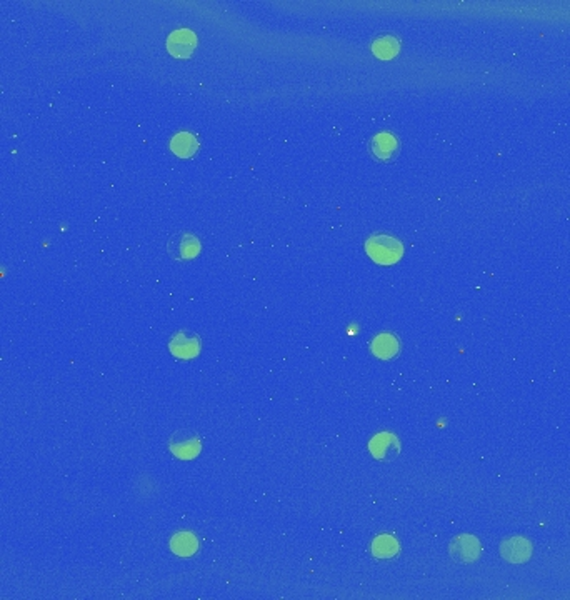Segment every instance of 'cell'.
<instances>
[{
    "mask_svg": "<svg viewBox=\"0 0 570 600\" xmlns=\"http://www.w3.org/2000/svg\"><path fill=\"white\" fill-rule=\"evenodd\" d=\"M366 252L373 262L390 265L402 257L404 245L399 239L389 234H373L367 239Z\"/></svg>",
    "mask_w": 570,
    "mask_h": 600,
    "instance_id": "6da1fadb",
    "label": "cell"
},
{
    "mask_svg": "<svg viewBox=\"0 0 570 600\" xmlns=\"http://www.w3.org/2000/svg\"><path fill=\"white\" fill-rule=\"evenodd\" d=\"M368 150L378 162L390 163L400 154V140L392 132H378L368 140Z\"/></svg>",
    "mask_w": 570,
    "mask_h": 600,
    "instance_id": "7a4b0ae2",
    "label": "cell"
},
{
    "mask_svg": "<svg viewBox=\"0 0 570 600\" xmlns=\"http://www.w3.org/2000/svg\"><path fill=\"white\" fill-rule=\"evenodd\" d=\"M167 252L174 261H192L199 256L200 242L190 232H179L168 240Z\"/></svg>",
    "mask_w": 570,
    "mask_h": 600,
    "instance_id": "3957f363",
    "label": "cell"
},
{
    "mask_svg": "<svg viewBox=\"0 0 570 600\" xmlns=\"http://www.w3.org/2000/svg\"><path fill=\"white\" fill-rule=\"evenodd\" d=\"M168 447L175 457L190 461V458L197 457L200 452V439L195 432L190 430H177L168 440Z\"/></svg>",
    "mask_w": 570,
    "mask_h": 600,
    "instance_id": "277c9868",
    "label": "cell"
},
{
    "mask_svg": "<svg viewBox=\"0 0 570 600\" xmlns=\"http://www.w3.org/2000/svg\"><path fill=\"white\" fill-rule=\"evenodd\" d=\"M166 45L171 56L175 58H190L197 49V37L192 30L179 29L168 35Z\"/></svg>",
    "mask_w": 570,
    "mask_h": 600,
    "instance_id": "5b68a950",
    "label": "cell"
},
{
    "mask_svg": "<svg viewBox=\"0 0 570 600\" xmlns=\"http://www.w3.org/2000/svg\"><path fill=\"white\" fill-rule=\"evenodd\" d=\"M168 349H171V352L174 354L175 357L179 358H192L199 354L200 350V340L195 334H190V332L180 330L177 332L174 337L171 339V344H168Z\"/></svg>",
    "mask_w": 570,
    "mask_h": 600,
    "instance_id": "8992f818",
    "label": "cell"
},
{
    "mask_svg": "<svg viewBox=\"0 0 570 600\" xmlns=\"http://www.w3.org/2000/svg\"><path fill=\"white\" fill-rule=\"evenodd\" d=\"M500 552H502V557L505 561L509 562H526L528 557H531L532 552V545L528 544V540L521 539V537H514V539H507L502 544V547H500Z\"/></svg>",
    "mask_w": 570,
    "mask_h": 600,
    "instance_id": "52a82bcc",
    "label": "cell"
},
{
    "mask_svg": "<svg viewBox=\"0 0 570 600\" xmlns=\"http://www.w3.org/2000/svg\"><path fill=\"white\" fill-rule=\"evenodd\" d=\"M450 552H452V557L460 562H472L478 557L481 545H478L477 539L471 537V535H462V537L454 540Z\"/></svg>",
    "mask_w": 570,
    "mask_h": 600,
    "instance_id": "ba28073f",
    "label": "cell"
},
{
    "mask_svg": "<svg viewBox=\"0 0 570 600\" xmlns=\"http://www.w3.org/2000/svg\"><path fill=\"white\" fill-rule=\"evenodd\" d=\"M171 150L177 157H192L199 150V140L190 132H179L171 139Z\"/></svg>",
    "mask_w": 570,
    "mask_h": 600,
    "instance_id": "9c48e42d",
    "label": "cell"
},
{
    "mask_svg": "<svg viewBox=\"0 0 570 600\" xmlns=\"http://www.w3.org/2000/svg\"><path fill=\"white\" fill-rule=\"evenodd\" d=\"M400 42L399 39L394 35H382V37L376 39V42L372 44V52L373 56L380 61H390L399 54Z\"/></svg>",
    "mask_w": 570,
    "mask_h": 600,
    "instance_id": "30bf717a",
    "label": "cell"
},
{
    "mask_svg": "<svg viewBox=\"0 0 570 600\" xmlns=\"http://www.w3.org/2000/svg\"><path fill=\"white\" fill-rule=\"evenodd\" d=\"M372 352L378 358H392L399 352V340L392 334H380L373 339Z\"/></svg>",
    "mask_w": 570,
    "mask_h": 600,
    "instance_id": "8fae6325",
    "label": "cell"
},
{
    "mask_svg": "<svg viewBox=\"0 0 570 600\" xmlns=\"http://www.w3.org/2000/svg\"><path fill=\"white\" fill-rule=\"evenodd\" d=\"M171 547L177 556H192L195 554V550L199 547L197 539H195L194 534H189V532H180V534L174 535V539H172Z\"/></svg>",
    "mask_w": 570,
    "mask_h": 600,
    "instance_id": "7c38bea8",
    "label": "cell"
},
{
    "mask_svg": "<svg viewBox=\"0 0 570 600\" xmlns=\"http://www.w3.org/2000/svg\"><path fill=\"white\" fill-rule=\"evenodd\" d=\"M371 450L377 458H387L392 454V450L397 452V442L394 435L389 434H380L371 442ZM394 456V454H392Z\"/></svg>",
    "mask_w": 570,
    "mask_h": 600,
    "instance_id": "4fadbf2b",
    "label": "cell"
},
{
    "mask_svg": "<svg viewBox=\"0 0 570 600\" xmlns=\"http://www.w3.org/2000/svg\"><path fill=\"white\" fill-rule=\"evenodd\" d=\"M373 554H376L377 557H392L397 552V542L395 539L387 537V535H382V537L376 539V542H373Z\"/></svg>",
    "mask_w": 570,
    "mask_h": 600,
    "instance_id": "5bb4252c",
    "label": "cell"
}]
</instances>
